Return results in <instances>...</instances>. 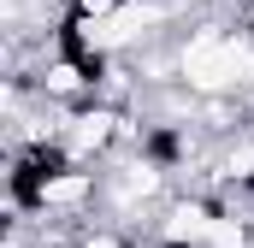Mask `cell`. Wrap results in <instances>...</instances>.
I'll use <instances>...</instances> for the list:
<instances>
[{
  "label": "cell",
  "instance_id": "6da1fadb",
  "mask_svg": "<svg viewBox=\"0 0 254 248\" xmlns=\"http://www.w3.org/2000/svg\"><path fill=\"white\" fill-rule=\"evenodd\" d=\"M125 119L130 107H107V101H83L65 113V130H60V160L71 166H107L125 142Z\"/></svg>",
  "mask_w": 254,
  "mask_h": 248
}]
</instances>
